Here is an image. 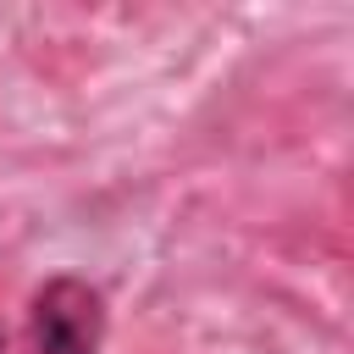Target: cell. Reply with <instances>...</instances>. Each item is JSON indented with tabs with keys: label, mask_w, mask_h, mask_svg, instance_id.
<instances>
[{
	"label": "cell",
	"mask_w": 354,
	"mask_h": 354,
	"mask_svg": "<svg viewBox=\"0 0 354 354\" xmlns=\"http://www.w3.org/2000/svg\"><path fill=\"white\" fill-rule=\"evenodd\" d=\"M105 326H111L105 293L77 271H55L33 288L28 321L11 343H0V354H100Z\"/></svg>",
	"instance_id": "obj_1"
},
{
	"label": "cell",
	"mask_w": 354,
	"mask_h": 354,
	"mask_svg": "<svg viewBox=\"0 0 354 354\" xmlns=\"http://www.w3.org/2000/svg\"><path fill=\"white\" fill-rule=\"evenodd\" d=\"M0 343H6V332H0Z\"/></svg>",
	"instance_id": "obj_2"
}]
</instances>
